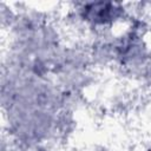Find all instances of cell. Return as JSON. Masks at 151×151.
<instances>
[{
  "label": "cell",
  "instance_id": "1",
  "mask_svg": "<svg viewBox=\"0 0 151 151\" xmlns=\"http://www.w3.org/2000/svg\"><path fill=\"white\" fill-rule=\"evenodd\" d=\"M81 15L94 25H106L114 21L119 17L122 8L112 2H91L84 4L80 8Z\"/></svg>",
  "mask_w": 151,
  "mask_h": 151
}]
</instances>
